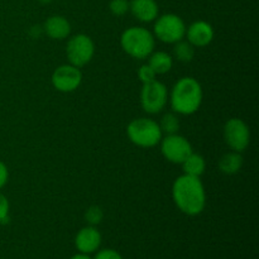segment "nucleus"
<instances>
[{"instance_id":"1","label":"nucleus","mask_w":259,"mask_h":259,"mask_svg":"<svg viewBox=\"0 0 259 259\" xmlns=\"http://www.w3.org/2000/svg\"><path fill=\"white\" fill-rule=\"evenodd\" d=\"M172 199L177 209L189 217H196L206 206V194L200 177L182 175L172 186Z\"/></svg>"},{"instance_id":"2","label":"nucleus","mask_w":259,"mask_h":259,"mask_svg":"<svg viewBox=\"0 0 259 259\" xmlns=\"http://www.w3.org/2000/svg\"><path fill=\"white\" fill-rule=\"evenodd\" d=\"M201 83L194 77H182L174 85L169 95V103L174 113L191 115L196 113L202 103Z\"/></svg>"},{"instance_id":"3","label":"nucleus","mask_w":259,"mask_h":259,"mask_svg":"<svg viewBox=\"0 0 259 259\" xmlns=\"http://www.w3.org/2000/svg\"><path fill=\"white\" fill-rule=\"evenodd\" d=\"M120 46L124 52L136 60L148 58L156 47L153 33L144 27H131L121 33Z\"/></svg>"},{"instance_id":"4","label":"nucleus","mask_w":259,"mask_h":259,"mask_svg":"<svg viewBox=\"0 0 259 259\" xmlns=\"http://www.w3.org/2000/svg\"><path fill=\"white\" fill-rule=\"evenodd\" d=\"M129 141L141 148H152L161 142L162 133L159 124L153 119L138 118L132 120L126 126Z\"/></svg>"},{"instance_id":"5","label":"nucleus","mask_w":259,"mask_h":259,"mask_svg":"<svg viewBox=\"0 0 259 259\" xmlns=\"http://www.w3.org/2000/svg\"><path fill=\"white\" fill-rule=\"evenodd\" d=\"M185 34H186V24L177 14L168 13L157 17V19L154 20L153 35L161 42L175 45L184 39Z\"/></svg>"},{"instance_id":"6","label":"nucleus","mask_w":259,"mask_h":259,"mask_svg":"<svg viewBox=\"0 0 259 259\" xmlns=\"http://www.w3.org/2000/svg\"><path fill=\"white\" fill-rule=\"evenodd\" d=\"M94 53H95L94 40L83 33L71 37L66 46V55H67L68 62L78 68L88 65L93 60Z\"/></svg>"},{"instance_id":"7","label":"nucleus","mask_w":259,"mask_h":259,"mask_svg":"<svg viewBox=\"0 0 259 259\" xmlns=\"http://www.w3.org/2000/svg\"><path fill=\"white\" fill-rule=\"evenodd\" d=\"M168 101V91L161 81H152L144 83L141 91V104L144 111L148 114L161 113Z\"/></svg>"},{"instance_id":"8","label":"nucleus","mask_w":259,"mask_h":259,"mask_svg":"<svg viewBox=\"0 0 259 259\" xmlns=\"http://www.w3.org/2000/svg\"><path fill=\"white\" fill-rule=\"evenodd\" d=\"M161 152L164 158L172 163L181 164L192 153V146L180 134H168L161 139Z\"/></svg>"},{"instance_id":"9","label":"nucleus","mask_w":259,"mask_h":259,"mask_svg":"<svg viewBox=\"0 0 259 259\" xmlns=\"http://www.w3.org/2000/svg\"><path fill=\"white\" fill-rule=\"evenodd\" d=\"M224 139L234 152L242 153L250 142V132L245 121L239 118H232L224 125Z\"/></svg>"},{"instance_id":"10","label":"nucleus","mask_w":259,"mask_h":259,"mask_svg":"<svg viewBox=\"0 0 259 259\" xmlns=\"http://www.w3.org/2000/svg\"><path fill=\"white\" fill-rule=\"evenodd\" d=\"M53 88L61 93H72L80 88L82 82V73L80 68L76 66L71 65H61L53 71L52 77Z\"/></svg>"},{"instance_id":"11","label":"nucleus","mask_w":259,"mask_h":259,"mask_svg":"<svg viewBox=\"0 0 259 259\" xmlns=\"http://www.w3.org/2000/svg\"><path fill=\"white\" fill-rule=\"evenodd\" d=\"M100 232L93 225L82 228L78 230V233L75 237V247L80 253L85 254H91V253L98 252L101 245Z\"/></svg>"},{"instance_id":"12","label":"nucleus","mask_w":259,"mask_h":259,"mask_svg":"<svg viewBox=\"0 0 259 259\" xmlns=\"http://www.w3.org/2000/svg\"><path fill=\"white\" fill-rule=\"evenodd\" d=\"M187 42L194 47H206L214 39V29L211 24L205 20H196L189 28H186Z\"/></svg>"},{"instance_id":"13","label":"nucleus","mask_w":259,"mask_h":259,"mask_svg":"<svg viewBox=\"0 0 259 259\" xmlns=\"http://www.w3.org/2000/svg\"><path fill=\"white\" fill-rule=\"evenodd\" d=\"M129 12L139 22L151 23L158 17L159 8L156 0H132L129 2Z\"/></svg>"},{"instance_id":"14","label":"nucleus","mask_w":259,"mask_h":259,"mask_svg":"<svg viewBox=\"0 0 259 259\" xmlns=\"http://www.w3.org/2000/svg\"><path fill=\"white\" fill-rule=\"evenodd\" d=\"M43 29L52 39L62 40L71 33V24L62 15H52L45 22Z\"/></svg>"},{"instance_id":"15","label":"nucleus","mask_w":259,"mask_h":259,"mask_svg":"<svg viewBox=\"0 0 259 259\" xmlns=\"http://www.w3.org/2000/svg\"><path fill=\"white\" fill-rule=\"evenodd\" d=\"M148 65L156 72V75H164L171 71L174 60L167 52L158 51V52H152L148 56Z\"/></svg>"},{"instance_id":"16","label":"nucleus","mask_w":259,"mask_h":259,"mask_svg":"<svg viewBox=\"0 0 259 259\" xmlns=\"http://www.w3.org/2000/svg\"><path fill=\"white\" fill-rule=\"evenodd\" d=\"M243 166V157L239 152H229L219 161V169L225 175H235Z\"/></svg>"},{"instance_id":"17","label":"nucleus","mask_w":259,"mask_h":259,"mask_svg":"<svg viewBox=\"0 0 259 259\" xmlns=\"http://www.w3.org/2000/svg\"><path fill=\"white\" fill-rule=\"evenodd\" d=\"M181 164L184 174L192 177H200L205 172V168H206V162H205L204 157L194 153V152Z\"/></svg>"},{"instance_id":"18","label":"nucleus","mask_w":259,"mask_h":259,"mask_svg":"<svg viewBox=\"0 0 259 259\" xmlns=\"http://www.w3.org/2000/svg\"><path fill=\"white\" fill-rule=\"evenodd\" d=\"M174 55L181 62H190L195 56V47L187 40H180L175 43Z\"/></svg>"},{"instance_id":"19","label":"nucleus","mask_w":259,"mask_h":259,"mask_svg":"<svg viewBox=\"0 0 259 259\" xmlns=\"http://www.w3.org/2000/svg\"><path fill=\"white\" fill-rule=\"evenodd\" d=\"M159 128H161L162 133L164 134H176L180 129V120L177 118L176 114L168 113L163 115L159 123Z\"/></svg>"},{"instance_id":"20","label":"nucleus","mask_w":259,"mask_h":259,"mask_svg":"<svg viewBox=\"0 0 259 259\" xmlns=\"http://www.w3.org/2000/svg\"><path fill=\"white\" fill-rule=\"evenodd\" d=\"M104 219V211L100 206L98 205H93V206L89 207L85 212V220L89 225H93V227H96V225L100 224Z\"/></svg>"},{"instance_id":"21","label":"nucleus","mask_w":259,"mask_h":259,"mask_svg":"<svg viewBox=\"0 0 259 259\" xmlns=\"http://www.w3.org/2000/svg\"><path fill=\"white\" fill-rule=\"evenodd\" d=\"M109 10L115 17H123L129 12V0H110Z\"/></svg>"},{"instance_id":"22","label":"nucleus","mask_w":259,"mask_h":259,"mask_svg":"<svg viewBox=\"0 0 259 259\" xmlns=\"http://www.w3.org/2000/svg\"><path fill=\"white\" fill-rule=\"evenodd\" d=\"M156 72H154L153 70L151 68V66L148 65V63H146V65H142L141 67H139L138 70V78L139 80L144 83H148V82H152V81L156 80Z\"/></svg>"},{"instance_id":"23","label":"nucleus","mask_w":259,"mask_h":259,"mask_svg":"<svg viewBox=\"0 0 259 259\" xmlns=\"http://www.w3.org/2000/svg\"><path fill=\"white\" fill-rule=\"evenodd\" d=\"M9 200L7 199V196H5L4 194L0 192V223H2V224L9 222Z\"/></svg>"},{"instance_id":"24","label":"nucleus","mask_w":259,"mask_h":259,"mask_svg":"<svg viewBox=\"0 0 259 259\" xmlns=\"http://www.w3.org/2000/svg\"><path fill=\"white\" fill-rule=\"evenodd\" d=\"M93 259H123V257L118 250L108 248V249H101L96 252L95 257Z\"/></svg>"},{"instance_id":"25","label":"nucleus","mask_w":259,"mask_h":259,"mask_svg":"<svg viewBox=\"0 0 259 259\" xmlns=\"http://www.w3.org/2000/svg\"><path fill=\"white\" fill-rule=\"evenodd\" d=\"M8 180H9V169L4 162L0 161V190L8 184Z\"/></svg>"},{"instance_id":"26","label":"nucleus","mask_w":259,"mask_h":259,"mask_svg":"<svg viewBox=\"0 0 259 259\" xmlns=\"http://www.w3.org/2000/svg\"><path fill=\"white\" fill-rule=\"evenodd\" d=\"M70 259H93L90 257V254H85V253H80L78 252L77 254L72 255Z\"/></svg>"},{"instance_id":"27","label":"nucleus","mask_w":259,"mask_h":259,"mask_svg":"<svg viewBox=\"0 0 259 259\" xmlns=\"http://www.w3.org/2000/svg\"><path fill=\"white\" fill-rule=\"evenodd\" d=\"M38 2H39L40 4H50V3H52V0H38Z\"/></svg>"}]
</instances>
